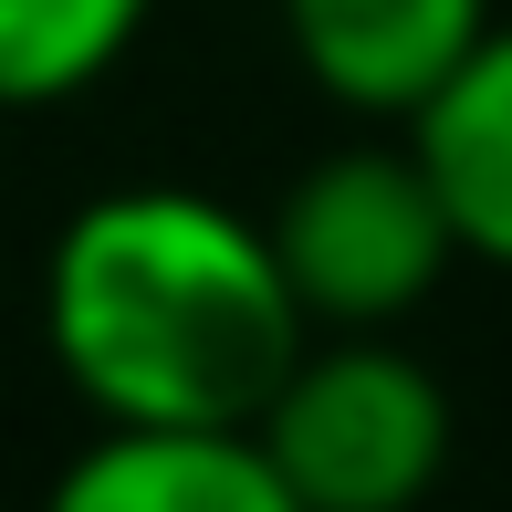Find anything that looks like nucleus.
I'll use <instances>...</instances> for the list:
<instances>
[{"instance_id":"2","label":"nucleus","mask_w":512,"mask_h":512,"mask_svg":"<svg viewBox=\"0 0 512 512\" xmlns=\"http://www.w3.org/2000/svg\"><path fill=\"white\" fill-rule=\"evenodd\" d=\"M251 429H262L293 512H398L450 460V387L418 356L377 345V324L335 345L304 335V356L283 366Z\"/></svg>"},{"instance_id":"5","label":"nucleus","mask_w":512,"mask_h":512,"mask_svg":"<svg viewBox=\"0 0 512 512\" xmlns=\"http://www.w3.org/2000/svg\"><path fill=\"white\" fill-rule=\"evenodd\" d=\"M63 512H293L262 429L220 418H105L63 471Z\"/></svg>"},{"instance_id":"1","label":"nucleus","mask_w":512,"mask_h":512,"mask_svg":"<svg viewBox=\"0 0 512 512\" xmlns=\"http://www.w3.org/2000/svg\"><path fill=\"white\" fill-rule=\"evenodd\" d=\"M53 366L95 418H220L251 429L314 314L283 251L209 189H105L63 220L42 272Z\"/></svg>"},{"instance_id":"4","label":"nucleus","mask_w":512,"mask_h":512,"mask_svg":"<svg viewBox=\"0 0 512 512\" xmlns=\"http://www.w3.org/2000/svg\"><path fill=\"white\" fill-rule=\"evenodd\" d=\"M283 32L345 115H418L492 32V0H283Z\"/></svg>"},{"instance_id":"7","label":"nucleus","mask_w":512,"mask_h":512,"mask_svg":"<svg viewBox=\"0 0 512 512\" xmlns=\"http://www.w3.org/2000/svg\"><path fill=\"white\" fill-rule=\"evenodd\" d=\"M157 0H0V105H63L126 63Z\"/></svg>"},{"instance_id":"6","label":"nucleus","mask_w":512,"mask_h":512,"mask_svg":"<svg viewBox=\"0 0 512 512\" xmlns=\"http://www.w3.org/2000/svg\"><path fill=\"white\" fill-rule=\"evenodd\" d=\"M408 147L429 157L460 251L512 272V21H492L460 53V74L408 115Z\"/></svg>"},{"instance_id":"3","label":"nucleus","mask_w":512,"mask_h":512,"mask_svg":"<svg viewBox=\"0 0 512 512\" xmlns=\"http://www.w3.org/2000/svg\"><path fill=\"white\" fill-rule=\"evenodd\" d=\"M262 230L283 251L293 304L314 324H335V335L398 324L460 262V230L439 209V178H429L418 147H335V157H314Z\"/></svg>"}]
</instances>
